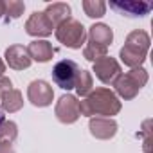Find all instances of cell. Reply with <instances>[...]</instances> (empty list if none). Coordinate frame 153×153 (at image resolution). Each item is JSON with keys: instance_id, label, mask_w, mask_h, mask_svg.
<instances>
[{"instance_id": "6da1fadb", "label": "cell", "mask_w": 153, "mask_h": 153, "mask_svg": "<svg viewBox=\"0 0 153 153\" xmlns=\"http://www.w3.org/2000/svg\"><path fill=\"white\" fill-rule=\"evenodd\" d=\"M121 108L123 105L115 96V92L105 87L92 90L83 101H79V115H87V117L106 115L108 119H112V115H117Z\"/></svg>"}, {"instance_id": "7a4b0ae2", "label": "cell", "mask_w": 153, "mask_h": 153, "mask_svg": "<svg viewBox=\"0 0 153 153\" xmlns=\"http://www.w3.org/2000/svg\"><path fill=\"white\" fill-rule=\"evenodd\" d=\"M146 83H148V72H146L142 67L131 68L130 72L121 74L119 78L114 81V87H115V92H117L115 96H119V97L130 101V99H133V97L139 94V90H140Z\"/></svg>"}, {"instance_id": "3957f363", "label": "cell", "mask_w": 153, "mask_h": 153, "mask_svg": "<svg viewBox=\"0 0 153 153\" xmlns=\"http://www.w3.org/2000/svg\"><path fill=\"white\" fill-rule=\"evenodd\" d=\"M54 34H56V40L68 49H81L87 40L85 25L76 18H68V20L61 22L54 29Z\"/></svg>"}, {"instance_id": "277c9868", "label": "cell", "mask_w": 153, "mask_h": 153, "mask_svg": "<svg viewBox=\"0 0 153 153\" xmlns=\"http://www.w3.org/2000/svg\"><path fill=\"white\" fill-rule=\"evenodd\" d=\"M79 67L76 61L72 59H61L52 67V79L54 83L63 88V90H72L76 85V79H78V74H79Z\"/></svg>"}, {"instance_id": "5b68a950", "label": "cell", "mask_w": 153, "mask_h": 153, "mask_svg": "<svg viewBox=\"0 0 153 153\" xmlns=\"http://www.w3.org/2000/svg\"><path fill=\"white\" fill-rule=\"evenodd\" d=\"M54 114L58 117L59 123L63 124H72L79 119V101L76 96L72 94H65L58 99L56 103V108H54Z\"/></svg>"}, {"instance_id": "8992f818", "label": "cell", "mask_w": 153, "mask_h": 153, "mask_svg": "<svg viewBox=\"0 0 153 153\" xmlns=\"http://www.w3.org/2000/svg\"><path fill=\"white\" fill-rule=\"evenodd\" d=\"M27 99L31 105L38 106V108H45L49 105H52V99H54V90L52 87L43 81V79H34L29 83L27 87Z\"/></svg>"}, {"instance_id": "52a82bcc", "label": "cell", "mask_w": 153, "mask_h": 153, "mask_svg": "<svg viewBox=\"0 0 153 153\" xmlns=\"http://www.w3.org/2000/svg\"><path fill=\"white\" fill-rule=\"evenodd\" d=\"M94 72H96V78L105 85H114V81L123 74L119 61L112 56H105L94 61Z\"/></svg>"}, {"instance_id": "ba28073f", "label": "cell", "mask_w": 153, "mask_h": 153, "mask_svg": "<svg viewBox=\"0 0 153 153\" xmlns=\"http://www.w3.org/2000/svg\"><path fill=\"white\" fill-rule=\"evenodd\" d=\"M52 31H54V25L49 22V18L45 16L43 11H34L25 22V33L29 36L45 38V36H51Z\"/></svg>"}, {"instance_id": "9c48e42d", "label": "cell", "mask_w": 153, "mask_h": 153, "mask_svg": "<svg viewBox=\"0 0 153 153\" xmlns=\"http://www.w3.org/2000/svg\"><path fill=\"white\" fill-rule=\"evenodd\" d=\"M88 130H90L92 137H96L99 140H108V139L115 137L117 123L114 119H108V117H90Z\"/></svg>"}, {"instance_id": "30bf717a", "label": "cell", "mask_w": 153, "mask_h": 153, "mask_svg": "<svg viewBox=\"0 0 153 153\" xmlns=\"http://www.w3.org/2000/svg\"><path fill=\"white\" fill-rule=\"evenodd\" d=\"M146 56H148V49L146 47H140V45H135V43H130V42H126L124 47L119 51L121 61L126 67H131V68H139L144 63Z\"/></svg>"}, {"instance_id": "8fae6325", "label": "cell", "mask_w": 153, "mask_h": 153, "mask_svg": "<svg viewBox=\"0 0 153 153\" xmlns=\"http://www.w3.org/2000/svg\"><path fill=\"white\" fill-rule=\"evenodd\" d=\"M6 61L15 70H25L33 63V59L29 58L27 49L24 45H9L6 49Z\"/></svg>"}, {"instance_id": "7c38bea8", "label": "cell", "mask_w": 153, "mask_h": 153, "mask_svg": "<svg viewBox=\"0 0 153 153\" xmlns=\"http://www.w3.org/2000/svg\"><path fill=\"white\" fill-rule=\"evenodd\" d=\"M110 7L117 13H121L123 16H146L151 9H153V4L149 2H112Z\"/></svg>"}, {"instance_id": "4fadbf2b", "label": "cell", "mask_w": 153, "mask_h": 153, "mask_svg": "<svg viewBox=\"0 0 153 153\" xmlns=\"http://www.w3.org/2000/svg\"><path fill=\"white\" fill-rule=\"evenodd\" d=\"M88 43L90 45H97V47H105L108 49V45L114 40V33L106 24H94L88 27Z\"/></svg>"}, {"instance_id": "5bb4252c", "label": "cell", "mask_w": 153, "mask_h": 153, "mask_svg": "<svg viewBox=\"0 0 153 153\" xmlns=\"http://www.w3.org/2000/svg\"><path fill=\"white\" fill-rule=\"evenodd\" d=\"M25 49H27L29 58L34 59V61H38V63H47L54 56V49H52V45L47 40H34Z\"/></svg>"}, {"instance_id": "9a60e30c", "label": "cell", "mask_w": 153, "mask_h": 153, "mask_svg": "<svg viewBox=\"0 0 153 153\" xmlns=\"http://www.w3.org/2000/svg\"><path fill=\"white\" fill-rule=\"evenodd\" d=\"M18 137V126L13 121H4L0 126V153H15V140Z\"/></svg>"}, {"instance_id": "2e32d148", "label": "cell", "mask_w": 153, "mask_h": 153, "mask_svg": "<svg viewBox=\"0 0 153 153\" xmlns=\"http://www.w3.org/2000/svg\"><path fill=\"white\" fill-rule=\"evenodd\" d=\"M43 13H45V16L49 18V22L54 25V29H56L61 22H65V20H68V18H70V6H68V4H65V2L49 4V6H47V9H45Z\"/></svg>"}, {"instance_id": "e0dca14e", "label": "cell", "mask_w": 153, "mask_h": 153, "mask_svg": "<svg viewBox=\"0 0 153 153\" xmlns=\"http://www.w3.org/2000/svg\"><path fill=\"white\" fill-rule=\"evenodd\" d=\"M0 106H2V112L6 114H15L24 106V97L22 92L16 88H11L7 92H4L0 96Z\"/></svg>"}, {"instance_id": "ac0fdd59", "label": "cell", "mask_w": 153, "mask_h": 153, "mask_svg": "<svg viewBox=\"0 0 153 153\" xmlns=\"http://www.w3.org/2000/svg\"><path fill=\"white\" fill-rule=\"evenodd\" d=\"M92 87H94V79H92V74L88 70H79L78 74V79H76V92L81 97H87L90 92H92Z\"/></svg>"}, {"instance_id": "d6986e66", "label": "cell", "mask_w": 153, "mask_h": 153, "mask_svg": "<svg viewBox=\"0 0 153 153\" xmlns=\"http://www.w3.org/2000/svg\"><path fill=\"white\" fill-rule=\"evenodd\" d=\"M83 11L88 18H101L105 16L106 4L103 0H85L83 2Z\"/></svg>"}, {"instance_id": "ffe728a7", "label": "cell", "mask_w": 153, "mask_h": 153, "mask_svg": "<svg viewBox=\"0 0 153 153\" xmlns=\"http://www.w3.org/2000/svg\"><path fill=\"white\" fill-rule=\"evenodd\" d=\"M25 4L20 2V0H9V2H4V15H6V22L9 20H16L24 15Z\"/></svg>"}, {"instance_id": "44dd1931", "label": "cell", "mask_w": 153, "mask_h": 153, "mask_svg": "<svg viewBox=\"0 0 153 153\" xmlns=\"http://www.w3.org/2000/svg\"><path fill=\"white\" fill-rule=\"evenodd\" d=\"M106 52H108V49H105V47H97V45H87L85 49H83V56H85V59H88V61H97V59H101V58H105L106 56Z\"/></svg>"}, {"instance_id": "7402d4cb", "label": "cell", "mask_w": 153, "mask_h": 153, "mask_svg": "<svg viewBox=\"0 0 153 153\" xmlns=\"http://www.w3.org/2000/svg\"><path fill=\"white\" fill-rule=\"evenodd\" d=\"M151 119H146L142 123V130H140V135L144 137V146H142V151L144 153H151L153 151V146H151Z\"/></svg>"}, {"instance_id": "603a6c76", "label": "cell", "mask_w": 153, "mask_h": 153, "mask_svg": "<svg viewBox=\"0 0 153 153\" xmlns=\"http://www.w3.org/2000/svg\"><path fill=\"white\" fill-rule=\"evenodd\" d=\"M11 88H13L11 79L6 78V76H0V96H2L4 92H7V90H11Z\"/></svg>"}, {"instance_id": "cb8c5ba5", "label": "cell", "mask_w": 153, "mask_h": 153, "mask_svg": "<svg viewBox=\"0 0 153 153\" xmlns=\"http://www.w3.org/2000/svg\"><path fill=\"white\" fill-rule=\"evenodd\" d=\"M4 72H6V63L2 61V58H0V76H2Z\"/></svg>"}, {"instance_id": "d4e9b609", "label": "cell", "mask_w": 153, "mask_h": 153, "mask_svg": "<svg viewBox=\"0 0 153 153\" xmlns=\"http://www.w3.org/2000/svg\"><path fill=\"white\" fill-rule=\"evenodd\" d=\"M2 15H4V2L0 0V18H2Z\"/></svg>"}, {"instance_id": "484cf974", "label": "cell", "mask_w": 153, "mask_h": 153, "mask_svg": "<svg viewBox=\"0 0 153 153\" xmlns=\"http://www.w3.org/2000/svg\"><path fill=\"white\" fill-rule=\"evenodd\" d=\"M4 121H6V119H4V112L0 110V126H2V123H4Z\"/></svg>"}]
</instances>
